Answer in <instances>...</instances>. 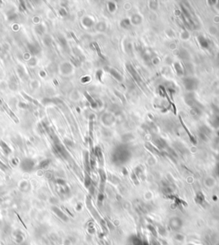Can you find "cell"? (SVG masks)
Here are the masks:
<instances>
[{
    "instance_id": "cell-1",
    "label": "cell",
    "mask_w": 219,
    "mask_h": 245,
    "mask_svg": "<svg viewBox=\"0 0 219 245\" xmlns=\"http://www.w3.org/2000/svg\"><path fill=\"white\" fill-rule=\"evenodd\" d=\"M185 86H186L187 89H189V90H193V89L196 88L197 87V82L195 81V79H186L185 80Z\"/></svg>"
},
{
    "instance_id": "cell-3",
    "label": "cell",
    "mask_w": 219,
    "mask_h": 245,
    "mask_svg": "<svg viewBox=\"0 0 219 245\" xmlns=\"http://www.w3.org/2000/svg\"><path fill=\"white\" fill-rule=\"evenodd\" d=\"M200 43H201V45L203 46H205L206 47L207 46H208V42H207V40H205V38H203V37H200Z\"/></svg>"
},
{
    "instance_id": "cell-2",
    "label": "cell",
    "mask_w": 219,
    "mask_h": 245,
    "mask_svg": "<svg viewBox=\"0 0 219 245\" xmlns=\"http://www.w3.org/2000/svg\"><path fill=\"white\" fill-rule=\"evenodd\" d=\"M110 74H111L112 76H114L116 78V79H118V80H122V76H120V74L117 73L116 71L115 70V69H111V70H110Z\"/></svg>"
}]
</instances>
